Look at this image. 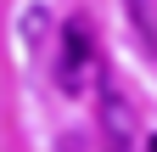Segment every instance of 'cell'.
<instances>
[{
	"label": "cell",
	"mask_w": 157,
	"mask_h": 152,
	"mask_svg": "<svg viewBox=\"0 0 157 152\" xmlns=\"http://www.w3.org/2000/svg\"><path fill=\"white\" fill-rule=\"evenodd\" d=\"M101 152H135V135H140V113L124 96V85H101Z\"/></svg>",
	"instance_id": "7a4b0ae2"
},
{
	"label": "cell",
	"mask_w": 157,
	"mask_h": 152,
	"mask_svg": "<svg viewBox=\"0 0 157 152\" xmlns=\"http://www.w3.org/2000/svg\"><path fill=\"white\" fill-rule=\"evenodd\" d=\"M124 11H129V23H135V40L157 56V6H151V0H124Z\"/></svg>",
	"instance_id": "277c9868"
},
{
	"label": "cell",
	"mask_w": 157,
	"mask_h": 152,
	"mask_svg": "<svg viewBox=\"0 0 157 152\" xmlns=\"http://www.w3.org/2000/svg\"><path fill=\"white\" fill-rule=\"evenodd\" d=\"M56 28H62V23H56L45 6H28V11H23V23H17V34H23V51H28V56H39V51L56 40Z\"/></svg>",
	"instance_id": "3957f363"
},
{
	"label": "cell",
	"mask_w": 157,
	"mask_h": 152,
	"mask_svg": "<svg viewBox=\"0 0 157 152\" xmlns=\"http://www.w3.org/2000/svg\"><path fill=\"white\" fill-rule=\"evenodd\" d=\"M51 73H56V90H62V96H84L90 85H101L95 79V34H90L84 17H67V23L56 28V62H51Z\"/></svg>",
	"instance_id": "6da1fadb"
},
{
	"label": "cell",
	"mask_w": 157,
	"mask_h": 152,
	"mask_svg": "<svg viewBox=\"0 0 157 152\" xmlns=\"http://www.w3.org/2000/svg\"><path fill=\"white\" fill-rule=\"evenodd\" d=\"M56 152H90V146H84V135H73V130H67V135L56 141Z\"/></svg>",
	"instance_id": "5b68a950"
}]
</instances>
